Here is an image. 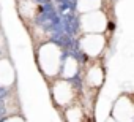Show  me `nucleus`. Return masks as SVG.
Masks as SVG:
<instances>
[{
	"label": "nucleus",
	"mask_w": 134,
	"mask_h": 122,
	"mask_svg": "<svg viewBox=\"0 0 134 122\" xmlns=\"http://www.w3.org/2000/svg\"><path fill=\"white\" fill-rule=\"evenodd\" d=\"M63 59H65V49L55 41L41 43L35 52L36 67L47 83L60 76Z\"/></svg>",
	"instance_id": "nucleus-1"
},
{
	"label": "nucleus",
	"mask_w": 134,
	"mask_h": 122,
	"mask_svg": "<svg viewBox=\"0 0 134 122\" xmlns=\"http://www.w3.org/2000/svg\"><path fill=\"white\" fill-rule=\"evenodd\" d=\"M47 84H49L52 105L58 111H63L65 108L71 106L73 103L81 101V87L76 84V81L55 78V79L49 81Z\"/></svg>",
	"instance_id": "nucleus-2"
},
{
	"label": "nucleus",
	"mask_w": 134,
	"mask_h": 122,
	"mask_svg": "<svg viewBox=\"0 0 134 122\" xmlns=\"http://www.w3.org/2000/svg\"><path fill=\"white\" fill-rule=\"evenodd\" d=\"M81 78H82V86L87 90V94L96 98L106 81V65H104L103 57L85 59V62H82V67H81Z\"/></svg>",
	"instance_id": "nucleus-3"
},
{
	"label": "nucleus",
	"mask_w": 134,
	"mask_h": 122,
	"mask_svg": "<svg viewBox=\"0 0 134 122\" xmlns=\"http://www.w3.org/2000/svg\"><path fill=\"white\" fill-rule=\"evenodd\" d=\"M77 48L85 59H101L109 48L107 33H82L77 37Z\"/></svg>",
	"instance_id": "nucleus-4"
},
{
	"label": "nucleus",
	"mask_w": 134,
	"mask_h": 122,
	"mask_svg": "<svg viewBox=\"0 0 134 122\" xmlns=\"http://www.w3.org/2000/svg\"><path fill=\"white\" fill-rule=\"evenodd\" d=\"M77 27L81 35L82 33H107V30L110 29V19L104 10L90 11V13L79 14Z\"/></svg>",
	"instance_id": "nucleus-5"
},
{
	"label": "nucleus",
	"mask_w": 134,
	"mask_h": 122,
	"mask_svg": "<svg viewBox=\"0 0 134 122\" xmlns=\"http://www.w3.org/2000/svg\"><path fill=\"white\" fill-rule=\"evenodd\" d=\"M109 116L118 122H134V94H120L114 100Z\"/></svg>",
	"instance_id": "nucleus-6"
},
{
	"label": "nucleus",
	"mask_w": 134,
	"mask_h": 122,
	"mask_svg": "<svg viewBox=\"0 0 134 122\" xmlns=\"http://www.w3.org/2000/svg\"><path fill=\"white\" fill-rule=\"evenodd\" d=\"M62 117H63V122H88V111L81 100L73 103L68 108H65L62 111Z\"/></svg>",
	"instance_id": "nucleus-7"
},
{
	"label": "nucleus",
	"mask_w": 134,
	"mask_h": 122,
	"mask_svg": "<svg viewBox=\"0 0 134 122\" xmlns=\"http://www.w3.org/2000/svg\"><path fill=\"white\" fill-rule=\"evenodd\" d=\"M16 84V70L10 59L0 57V89H11Z\"/></svg>",
	"instance_id": "nucleus-8"
},
{
	"label": "nucleus",
	"mask_w": 134,
	"mask_h": 122,
	"mask_svg": "<svg viewBox=\"0 0 134 122\" xmlns=\"http://www.w3.org/2000/svg\"><path fill=\"white\" fill-rule=\"evenodd\" d=\"M81 67H82V64L77 60L76 55H73V54L65 55L63 64H62V70H60V76H58V78L73 79V81H74V79L81 75Z\"/></svg>",
	"instance_id": "nucleus-9"
},
{
	"label": "nucleus",
	"mask_w": 134,
	"mask_h": 122,
	"mask_svg": "<svg viewBox=\"0 0 134 122\" xmlns=\"http://www.w3.org/2000/svg\"><path fill=\"white\" fill-rule=\"evenodd\" d=\"M74 7L79 14L98 11V10H103V0H76Z\"/></svg>",
	"instance_id": "nucleus-10"
},
{
	"label": "nucleus",
	"mask_w": 134,
	"mask_h": 122,
	"mask_svg": "<svg viewBox=\"0 0 134 122\" xmlns=\"http://www.w3.org/2000/svg\"><path fill=\"white\" fill-rule=\"evenodd\" d=\"M0 122H27V120L21 113H14V114H8V116L2 117Z\"/></svg>",
	"instance_id": "nucleus-11"
},
{
	"label": "nucleus",
	"mask_w": 134,
	"mask_h": 122,
	"mask_svg": "<svg viewBox=\"0 0 134 122\" xmlns=\"http://www.w3.org/2000/svg\"><path fill=\"white\" fill-rule=\"evenodd\" d=\"M104 122H118V120H115L114 117H110V116H109V117H107V119H106Z\"/></svg>",
	"instance_id": "nucleus-12"
}]
</instances>
